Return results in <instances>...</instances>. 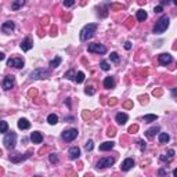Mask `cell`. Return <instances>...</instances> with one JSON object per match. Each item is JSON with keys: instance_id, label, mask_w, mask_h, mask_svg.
Masks as SVG:
<instances>
[{"instance_id": "obj_1", "label": "cell", "mask_w": 177, "mask_h": 177, "mask_svg": "<svg viewBox=\"0 0 177 177\" xmlns=\"http://www.w3.org/2000/svg\"><path fill=\"white\" fill-rule=\"evenodd\" d=\"M96 29H97V25L96 24H87L86 26H83L82 31H80V40L82 42H86L88 39H91Z\"/></svg>"}, {"instance_id": "obj_2", "label": "cell", "mask_w": 177, "mask_h": 177, "mask_svg": "<svg viewBox=\"0 0 177 177\" xmlns=\"http://www.w3.org/2000/svg\"><path fill=\"white\" fill-rule=\"evenodd\" d=\"M169 17L162 15L158 21H156L155 26H154V33H163L169 28Z\"/></svg>"}, {"instance_id": "obj_3", "label": "cell", "mask_w": 177, "mask_h": 177, "mask_svg": "<svg viewBox=\"0 0 177 177\" xmlns=\"http://www.w3.org/2000/svg\"><path fill=\"white\" fill-rule=\"evenodd\" d=\"M3 144L7 150H13L17 144V134L14 131H10V133H7L4 136V138H3Z\"/></svg>"}, {"instance_id": "obj_4", "label": "cell", "mask_w": 177, "mask_h": 177, "mask_svg": "<svg viewBox=\"0 0 177 177\" xmlns=\"http://www.w3.org/2000/svg\"><path fill=\"white\" fill-rule=\"evenodd\" d=\"M48 75H50V71H48V69L37 68V69H35V71L31 72V78L32 79H46Z\"/></svg>"}, {"instance_id": "obj_5", "label": "cell", "mask_w": 177, "mask_h": 177, "mask_svg": "<svg viewBox=\"0 0 177 177\" xmlns=\"http://www.w3.org/2000/svg\"><path fill=\"white\" fill-rule=\"evenodd\" d=\"M115 163V159L112 156H105V158H101L98 162H97V169H105V167H110Z\"/></svg>"}, {"instance_id": "obj_6", "label": "cell", "mask_w": 177, "mask_h": 177, "mask_svg": "<svg viewBox=\"0 0 177 177\" xmlns=\"http://www.w3.org/2000/svg\"><path fill=\"white\" fill-rule=\"evenodd\" d=\"M87 50H88V53H96V54H105V53H107V47L103 46V44H98V43H91V44H88Z\"/></svg>"}, {"instance_id": "obj_7", "label": "cell", "mask_w": 177, "mask_h": 177, "mask_svg": "<svg viewBox=\"0 0 177 177\" xmlns=\"http://www.w3.org/2000/svg\"><path fill=\"white\" fill-rule=\"evenodd\" d=\"M78 137V130L76 129H68L63 133V140L65 141H73Z\"/></svg>"}, {"instance_id": "obj_8", "label": "cell", "mask_w": 177, "mask_h": 177, "mask_svg": "<svg viewBox=\"0 0 177 177\" xmlns=\"http://www.w3.org/2000/svg\"><path fill=\"white\" fill-rule=\"evenodd\" d=\"M7 67H13V68H17V69H21L24 67V60L22 58H10L8 61H7Z\"/></svg>"}, {"instance_id": "obj_9", "label": "cell", "mask_w": 177, "mask_h": 177, "mask_svg": "<svg viewBox=\"0 0 177 177\" xmlns=\"http://www.w3.org/2000/svg\"><path fill=\"white\" fill-rule=\"evenodd\" d=\"M158 61H159V64L161 65H163V67H166V65H169V64L173 61V58L170 54H167V53H163V54H159V57H158Z\"/></svg>"}, {"instance_id": "obj_10", "label": "cell", "mask_w": 177, "mask_h": 177, "mask_svg": "<svg viewBox=\"0 0 177 177\" xmlns=\"http://www.w3.org/2000/svg\"><path fill=\"white\" fill-rule=\"evenodd\" d=\"M14 29H15V24H14L13 21H7L1 25V32H3V33H7V35L11 33Z\"/></svg>"}, {"instance_id": "obj_11", "label": "cell", "mask_w": 177, "mask_h": 177, "mask_svg": "<svg viewBox=\"0 0 177 177\" xmlns=\"http://www.w3.org/2000/svg\"><path fill=\"white\" fill-rule=\"evenodd\" d=\"M133 166H134V161H133L131 158H126L125 161L122 162V165H120V169H122L123 172H127V170H130Z\"/></svg>"}, {"instance_id": "obj_12", "label": "cell", "mask_w": 177, "mask_h": 177, "mask_svg": "<svg viewBox=\"0 0 177 177\" xmlns=\"http://www.w3.org/2000/svg\"><path fill=\"white\" fill-rule=\"evenodd\" d=\"M32 47H33V42H32L31 37H25L24 40L21 42V48L22 51H29Z\"/></svg>"}, {"instance_id": "obj_13", "label": "cell", "mask_w": 177, "mask_h": 177, "mask_svg": "<svg viewBox=\"0 0 177 177\" xmlns=\"http://www.w3.org/2000/svg\"><path fill=\"white\" fill-rule=\"evenodd\" d=\"M14 87V76H6L3 79V88L4 90H10Z\"/></svg>"}, {"instance_id": "obj_14", "label": "cell", "mask_w": 177, "mask_h": 177, "mask_svg": "<svg viewBox=\"0 0 177 177\" xmlns=\"http://www.w3.org/2000/svg\"><path fill=\"white\" fill-rule=\"evenodd\" d=\"M68 155H69V159H72V161L78 159L79 156H80V150H79V147H72V148L69 150V152H68Z\"/></svg>"}, {"instance_id": "obj_15", "label": "cell", "mask_w": 177, "mask_h": 177, "mask_svg": "<svg viewBox=\"0 0 177 177\" xmlns=\"http://www.w3.org/2000/svg\"><path fill=\"white\" fill-rule=\"evenodd\" d=\"M127 119H129V116L126 114H122V112L116 114V116H115V120H116L118 125H125L126 122H127Z\"/></svg>"}, {"instance_id": "obj_16", "label": "cell", "mask_w": 177, "mask_h": 177, "mask_svg": "<svg viewBox=\"0 0 177 177\" xmlns=\"http://www.w3.org/2000/svg\"><path fill=\"white\" fill-rule=\"evenodd\" d=\"M31 140L33 141V144H40L43 141V136L40 131H33L31 134Z\"/></svg>"}, {"instance_id": "obj_17", "label": "cell", "mask_w": 177, "mask_h": 177, "mask_svg": "<svg viewBox=\"0 0 177 177\" xmlns=\"http://www.w3.org/2000/svg\"><path fill=\"white\" fill-rule=\"evenodd\" d=\"M31 154L32 152L29 151V152H26L25 155L22 156V155H20V156H11L10 159H11V162H14V163H20V162H22V161H25V159H28L29 156H31Z\"/></svg>"}, {"instance_id": "obj_18", "label": "cell", "mask_w": 177, "mask_h": 177, "mask_svg": "<svg viewBox=\"0 0 177 177\" xmlns=\"http://www.w3.org/2000/svg\"><path fill=\"white\" fill-rule=\"evenodd\" d=\"M173 156H174V150H169L167 154H163L161 155V161L162 162H170L173 159Z\"/></svg>"}, {"instance_id": "obj_19", "label": "cell", "mask_w": 177, "mask_h": 177, "mask_svg": "<svg viewBox=\"0 0 177 177\" xmlns=\"http://www.w3.org/2000/svg\"><path fill=\"white\" fill-rule=\"evenodd\" d=\"M104 86L105 88H114L115 87V79L112 76H107L104 79Z\"/></svg>"}, {"instance_id": "obj_20", "label": "cell", "mask_w": 177, "mask_h": 177, "mask_svg": "<svg viewBox=\"0 0 177 177\" xmlns=\"http://www.w3.org/2000/svg\"><path fill=\"white\" fill-rule=\"evenodd\" d=\"M18 127H20L21 130H26V129H29V127H31V123L28 122V119L22 118V119L18 120Z\"/></svg>"}, {"instance_id": "obj_21", "label": "cell", "mask_w": 177, "mask_h": 177, "mask_svg": "<svg viewBox=\"0 0 177 177\" xmlns=\"http://www.w3.org/2000/svg\"><path fill=\"white\" fill-rule=\"evenodd\" d=\"M114 143L112 141H105V143H103L101 145H100V150L101 151H110V150H112L114 148Z\"/></svg>"}, {"instance_id": "obj_22", "label": "cell", "mask_w": 177, "mask_h": 177, "mask_svg": "<svg viewBox=\"0 0 177 177\" xmlns=\"http://www.w3.org/2000/svg\"><path fill=\"white\" fill-rule=\"evenodd\" d=\"M25 1H26V0H14V1H13V4H11V8H13L14 11L20 10L22 6L25 4Z\"/></svg>"}, {"instance_id": "obj_23", "label": "cell", "mask_w": 177, "mask_h": 177, "mask_svg": "<svg viewBox=\"0 0 177 177\" xmlns=\"http://www.w3.org/2000/svg\"><path fill=\"white\" fill-rule=\"evenodd\" d=\"M156 133H159V127H158V126H155V127H151L150 130H147L145 131V136L148 137V138H152V137H154Z\"/></svg>"}, {"instance_id": "obj_24", "label": "cell", "mask_w": 177, "mask_h": 177, "mask_svg": "<svg viewBox=\"0 0 177 177\" xmlns=\"http://www.w3.org/2000/svg\"><path fill=\"white\" fill-rule=\"evenodd\" d=\"M158 138H159V143L161 144H166L167 141L170 140V136L167 134V133H159V137Z\"/></svg>"}, {"instance_id": "obj_25", "label": "cell", "mask_w": 177, "mask_h": 177, "mask_svg": "<svg viewBox=\"0 0 177 177\" xmlns=\"http://www.w3.org/2000/svg\"><path fill=\"white\" fill-rule=\"evenodd\" d=\"M47 122L50 123V125H57L58 123V116L55 114H50L47 116Z\"/></svg>"}, {"instance_id": "obj_26", "label": "cell", "mask_w": 177, "mask_h": 177, "mask_svg": "<svg viewBox=\"0 0 177 177\" xmlns=\"http://www.w3.org/2000/svg\"><path fill=\"white\" fill-rule=\"evenodd\" d=\"M137 20L140 22H143V21H145L147 20V13L144 10H138L137 11Z\"/></svg>"}, {"instance_id": "obj_27", "label": "cell", "mask_w": 177, "mask_h": 177, "mask_svg": "<svg viewBox=\"0 0 177 177\" xmlns=\"http://www.w3.org/2000/svg\"><path fill=\"white\" fill-rule=\"evenodd\" d=\"M61 61H63V60H61V57H55L54 60H51V61H50V67H51V68H57V67H60Z\"/></svg>"}, {"instance_id": "obj_28", "label": "cell", "mask_w": 177, "mask_h": 177, "mask_svg": "<svg viewBox=\"0 0 177 177\" xmlns=\"http://www.w3.org/2000/svg\"><path fill=\"white\" fill-rule=\"evenodd\" d=\"M156 119H158V116H156V115H152V114L145 115V116H144V122H147V123H151V122H155Z\"/></svg>"}, {"instance_id": "obj_29", "label": "cell", "mask_w": 177, "mask_h": 177, "mask_svg": "<svg viewBox=\"0 0 177 177\" xmlns=\"http://www.w3.org/2000/svg\"><path fill=\"white\" fill-rule=\"evenodd\" d=\"M65 78L69 79V80H75V79H76V72H75L73 69H71V71H68V72L65 73Z\"/></svg>"}, {"instance_id": "obj_30", "label": "cell", "mask_w": 177, "mask_h": 177, "mask_svg": "<svg viewBox=\"0 0 177 177\" xmlns=\"http://www.w3.org/2000/svg\"><path fill=\"white\" fill-rule=\"evenodd\" d=\"M75 82H76V83H83L84 82V73L83 72H78L76 73V79H75Z\"/></svg>"}, {"instance_id": "obj_31", "label": "cell", "mask_w": 177, "mask_h": 177, "mask_svg": "<svg viewBox=\"0 0 177 177\" xmlns=\"http://www.w3.org/2000/svg\"><path fill=\"white\" fill-rule=\"evenodd\" d=\"M110 58H111L112 63H119V55H118V53H111Z\"/></svg>"}, {"instance_id": "obj_32", "label": "cell", "mask_w": 177, "mask_h": 177, "mask_svg": "<svg viewBox=\"0 0 177 177\" xmlns=\"http://www.w3.org/2000/svg\"><path fill=\"white\" fill-rule=\"evenodd\" d=\"M100 67H101V69L103 71H110V64L107 63V61H101V64H100Z\"/></svg>"}, {"instance_id": "obj_33", "label": "cell", "mask_w": 177, "mask_h": 177, "mask_svg": "<svg viewBox=\"0 0 177 177\" xmlns=\"http://www.w3.org/2000/svg\"><path fill=\"white\" fill-rule=\"evenodd\" d=\"M7 130H8V125H7V122H1V129H0V133H7Z\"/></svg>"}, {"instance_id": "obj_34", "label": "cell", "mask_w": 177, "mask_h": 177, "mask_svg": "<svg viewBox=\"0 0 177 177\" xmlns=\"http://www.w3.org/2000/svg\"><path fill=\"white\" fill-rule=\"evenodd\" d=\"M58 161H60V158H58L57 154H50V162L51 163H57Z\"/></svg>"}, {"instance_id": "obj_35", "label": "cell", "mask_w": 177, "mask_h": 177, "mask_svg": "<svg viewBox=\"0 0 177 177\" xmlns=\"http://www.w3.org/2000/svg\"><path fill=\"white\" fill-rule=\"evenodd\" d=\"M93 141L91 140H88L87 143H86V145H84V148H86V151H91V150H93Z\"/></svg>"}, {"instance_id": "obj_36", "label": "cell", "mask_w": 177, "mask_h": 177, "mask_svg": "<svg viewBox=\"0 0 177 177\" xmlns=\"http://www.w3.org/2000/svg\"><path fill=\"white\" fill-rule=\"evenodd\" d=\"M75 4V0H64V6L65 7H72Z\"/></svg>"}, {"instance_id": "obj_37", "label": "cell", "mask_w": 177, "mask_h": 177, "mask_svg": "<svg viewBox=\"0 0 177 177\" xmlns=\"http://www.w3.org/2000/svg\"><path fill=\"white\" fill-rule=\"evenodd\" d=\"M138 147H140V150L141 151H144L147 148V145H145V141H143V140H140L138 141Z\"/></svg>"}, {"instance_id": "obj_38", "label": "cell", "mask_w": 177, "mask_h": 177, "mask_svg": "<svg viewBox=\"0 0 177 177\" xmlns=\"http://www.w3.org/2000/svg\"><path fill=\"white\" fill-rule=\"evenodd\" d=\"M84 93L88 94V96H93V94H94L93 87H86V90H84Z\"/></svg>"}, {"instance_id": "obj_39", "label": "cell", "mask_w": 177, "mask_h": 177, "mask_svg": "<svg viewBox=\"0 0 177 177\" xmlns=\"http://www.w3.org/2000/svg\"><path fill=\"white\" fill-rule=\"evenodd\" d=\"M154 11H155V13H162V11H163V7H162V6H156Z\"/></svg>"}, {"instance_id": "obj_40", "label": "cell", "mask_w": 177, "mask_h": 177, "mask_svg": "<svg viewBox=\"0 0 177 177\" xmlns=\"http://www.w3.org/2000/svg\"><path fill=\"white\" fill-rule=\"evenodd\" d=\"M125 48H126V50H130V48H131V43L130 42H126L125 43Z\"/></svg>"}, {"instance_id": "obj_41", "label": "cell", "mask_w": 177, "mask_h": 177, "mask_svg": "<svg viewBox=\"0 0 177 177\" xmlns=\"http://www.w3.org/2000/svg\"><path fill=\"white\" fill-rule=\"evenodd\" d=\"M172 0H161V6H163V4H169Z\"/></svg>"}, {"instance_id": "obj_42", "label": "cell", "mask_w": 177, "mask_h": 177, "mask_svg": "<svg viewBox=\"0 0 177 177\" xmlns=\"http://www.w3.org/2000/svg\"><path fill=\"white\" fill-rule=\"evenodd\" d=\"M159 174H161V176H165V174H166V170H165V169H159Z\"/></svg>"}, {"instance_id": "obj_43", "label": "cell", "mask_w": 177, "mask_h": 177, "mask_svg": "<svg viewBox=\"0 0 177 177\" xmlns=\"http://www.w3.org/2000/svg\"><path fill=\"white\" fill-rule=\"evenodd\" d=\"M72 120H75L73 116H68V118H65V122H72Z\"/></svg>"}, {"instance_id": "obj_44", "label": "cell", "mask_w": 177, "mask_h": 177, "mask_svg": "<svg viewBox=\"0 0 177 177\" xmlns=\"http://www.w3.org/2000/svg\"><path fill=\"white\" fill-rule=\"evenodd\" d=\"M107 134H108V136H115V131H114V129H110Z\"/></svg>"}, {"instance_id": "obj_45", "label": "cell", "mask_w": 177, "mask_h": 177, "mask_svg": "<svg viewBox=\"0 0 177 177\" xmlns=\"http://www.w3.org/2000/svg\"><path fill=\"white\" fill-rule=\"evenodd\" d=\"M4 58H6V55L3 54V53H0V60H4Z\"/></svg>"}, {"instance_id": "obj_46", "label": "cell", "mask_w": 177, "mask_h": 177, "mask_svg": "<svg viewBox=\"0 0 177 177\" xmlns=\"http://www.w3.org/2000/svg\"><path fill=\"white\" fill-rule=\"evenodd\" d=\"M173 176L177 177V169H174V170H173Z\"/></svg>"}, {"instance_id": "obj_47", "label": "cell", "mask_w": 177, "mask_h": 177, "mask_svg": "<svg viewBox=\"0 0 177 177\" xmlns=\"http://www.w3.org/2000/svg\"><path fill=\"white\" fill-rule=\"evenodd\" d=\"M173 1H174V4H176V6H177V0H173Z\"/></svg>"}]
</instances>
